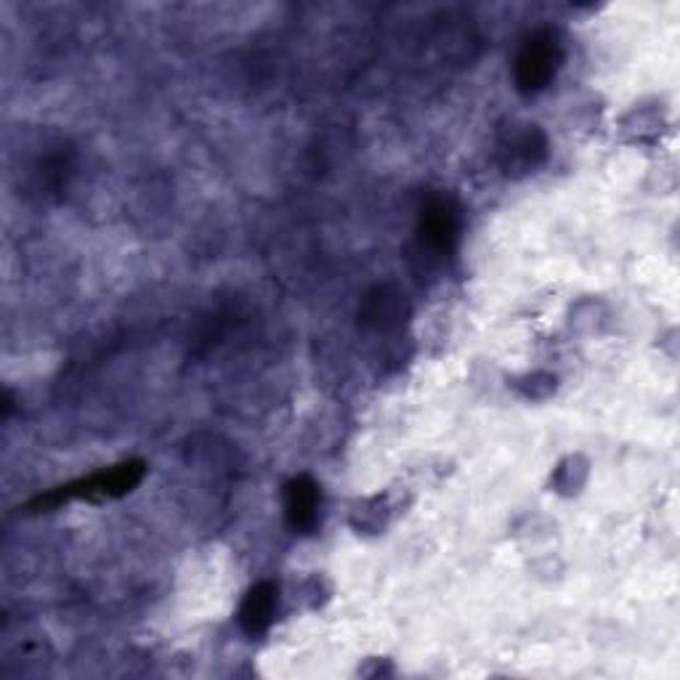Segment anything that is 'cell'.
<instances>
[{
    "label": "cell",
    "mask_w": 680,
    "mask_h": 680,
    "mask_svg": "<svg viewBox=\"0 0 680 680\" xmlns=\"http://www.w3.org/2000/svg\"><path fill=\"white\" fill-rule=\"evenodd\" d=\"M558 65V43L551 33H540L529 37L526 46L521 48L519 61H515V80L519 88L526 93L540 91L551 83Z\"/></svg>",
    "instance_id": "cell-1"
},
{
    "label": "cell",
    "mask_w": 680,
    "mask_h": 680,
    "mask_svg": "<svg viewBox=\"0 0 680 680\" xmlns=\"http://www.w3.org/2000/svg\"><path fill=\"white\" fill-rule=\"evenodd\" d=\"M144 474L141 463H125L65 489V497H117L131 492Z\"/></svg>",
    "instance_id": "cell-2"
},
{
    "label": "cell",
    "mask_w": 680,
    "mask_h": 680,
    "mask_svg": "<svg viewBox=\"0 0 680 680\" xmlns=\"http://www.w3.org/2000/svg\"><path fill=\"white\" fill-rule=\"evenodd\" d=\"M285 510H287V521L293 524V529L306 532V529H311L314 524H317V515H319L317 484L306 476L290 481L287 492H285Z\"/></svg>",
    "instance_id": "cell-3"
},
{
    "label": "cell",
    "mask_w": 680,
    "mask_h": 680,
    "mask_svg": "<svg viewBox=\"0 0 680 680\" xmlns=\"http://www.w3.org/2000/svg\"><path fill=\"white\" fill-rule=\"evenodd\" d=\"M276 612V588L272 582H261L250 590L245 598L242 609H239V622L250 635L267 633L272 625Z\"/></svg>",
    "instance_id": "cell-4"
},
{
    "label": "cell",
    "mask_w": 680,
    "mask_h": 680,
    "mask_svg": "<svg viewBox=\"0 0 680 680\" xmlns=\"http://www.w3.org/2000/svg\"><path fill=\"white\" fill-rule=\"evenodd\" d=\"M457 235V216L444 200H433L423 211V237L433 248H450Z\"/></svg>",
    "instance_id": "cell-5"
}]
</instances>
